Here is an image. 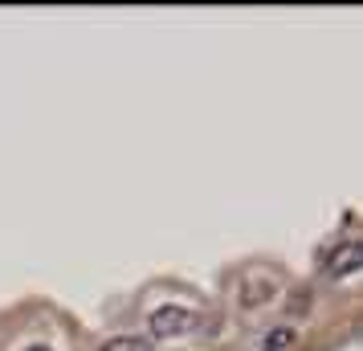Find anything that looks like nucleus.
I'll return each mask as SVG.
<instances>
[{
	"instance_id": "nucleus-4",
	"label": "nucleus",
	"mask_w": 363,
	"mask_h": 351,
	"mask_svg": "<svg viewBox=\"0 0 363 351\" xmlns=\"http://www.w3.org/2000/svg\"><path fill=\"white\" fill-rule=\"evenodd\" d=\"M99 351H151V339H143V335H115Z\"/></svg>"
},
{
	"instance_id": "nucleus-2",
	"label": "nucleus",
	"mask_w": 363,
	"mask_h": 351,
	"mask_svg": "<svg viewBox=\"0 0 363 351\" xmlns=\"http://www.w3.org/2000/svg\"><path fill=\"white\" fill-rule=\"evenodd\" d=\"M192 327H196V311L184 306V302H164L147 315L151 339H176V335H188Z\"/></svg>"
},
{
	"instance_id": "nucleus-5",
	"label": "nucleus",
	"mask_w": 363,
	"mask_h": 351,
	"mask_svg": "<svg viewBox=\"0 0 363 351\" xmlns=\"http://www.w3.org/2000/svg\"><path fill=\"white\" fill-rule=\"evenodd\" d=\"M286 343H290V331H274L269 339H265V347H262V351H281Z\"/></svg>"
},
{
	"instance_id": "nucleus-1",
	"label": "nucleus",
	"mask_w": 363,
	"mask_h": 351,
	"mask_svg": "<svg viewBox=\"0 0 363 351\" xmlns=\"http://www.w3.org/2000/svg\"><path fill=\"white\" fill-rule=\"evenodd\" d=\"M281 294V278L274 269H249L245 278L237 282V306L241 311H262Z\"/></svg>"
},
{
	"instance_id": "nucleus-6",
	"label": "nucleus",
	"mask_w": 363,
	"mask_h": 351,
	"mask_svg": "<svg viewBox=\"0 0 363 351\" xmlns=\"http://www.w3.org/2000/svg\"><path fill=\"white\" fill-rule=\"evenodd\" d=\"M25 351H53L50 343H33V347H25Z\"/></svg>"
},
{
	"instance_id": "nucleus-3",
	"label": "nucleus",
	"mask_w": 363,
	"mask_h": 351,
	"mask_svg": "<svg viewBox=\"0 0 363 351\" xmlns=\"http://www.w3.org/2000/svg\"><path fill=\"white\" fill-rule=\"evenodd\" d=\"M359 269H363V241L359 237H351V241H339V245L327 253V262H323V278L339 282V278H351V274H359Z\"/></svg>"
}]
</instances>
